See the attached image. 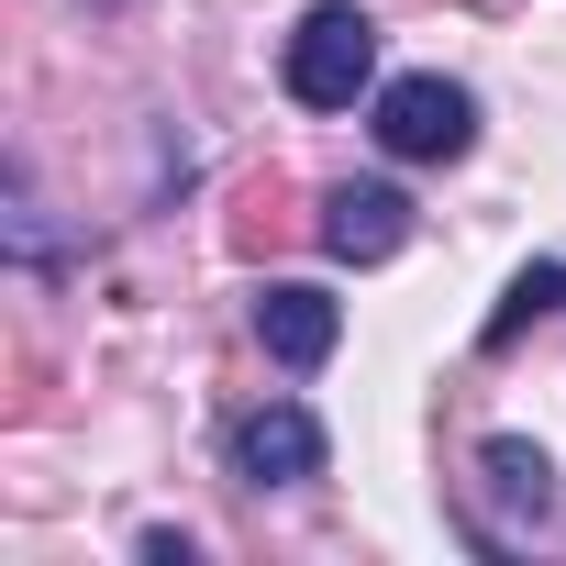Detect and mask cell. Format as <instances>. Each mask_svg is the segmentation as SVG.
Listing matches in <instances>:
<instances>
[{"label":"cell","instance_id":"1","mask_svg":"<svg viewBox=\"0 0 566 566\" xmlns=\"http://www.w3.org/2000/svg\"><path fill=\"white\" fill-rule=\"evenodd\" d=\"M277 78H290L301 112H356V90L378 78V23L356 12V0H312V12L290 23V56H277Z\"/></svg>","mask_w":566,"mask_h":566},{"label":"cell","instance_id":"2","mask_svg":"<svg viewBox=\"0 0 566 566\" xmlns=\"http://www.w3.org/2000/svg\"><path fill=\"white\" fill-rule=\"evenodd\" d=\"M378 145L400 156V167H444V156H467L478 145V101L455 90V78H389L378 90Z\"/></svg>","mask_w":566,"mask_h":566},{"label":"cell","instance_id":"3","mask_svg":"<svg viewBox=\"0 0 566 566\" xmlns=\"http://www.w3.org/2000/svg\"><path fill=\"white\" fill-rule=\"evenodd\" d=\"M323 422L301 411V400H255L244 422H233V478H255V489H312L323 478Z\"/></svg>","mask_w":566,"mask_h":566},{"label":"cell","instance_id":"4","mask_svg":"<svg viewBox=\"0 0 566 566\" xmlns=\"http://www.w3.org/2000/svg\"><path fill=\"white\" fill-rule=\"evenodd\" d=\"M255 345L290 367V378H312V367L345 345V312H334L323 290H301V277H266V290H255Z\"/></svg>","mask_w":566,"mask_h":566},{"label":"cell","instance_id":"5","mask_svg":"<svg viewBox=\"0 0 566 566\" xmlns=\"http://www.w3.org/2000/svg\"><path fill=\"white\" fill-rule=\"evenodd\" d=\"M400 244H411V200H400L389 178H345V189H323V255L378 266V255H400Z\"/></svg>","mask_w":566,"mask_h":566},{"label":"cell","instance_id":"6","mask_svg":"<svg viewBox=\"0 0 566 566\" xmlns=\"http://www.w3.org/2000/svg\"><path fill=\"white\" fill-rule=\"evenodd\" d=\"M478 467H489V489H500V511H511V522H544V511H555V467H544L533 444H511V433H500Z\"/></svg>","mask_w":566,"mask_h":566},{"label":"cell","instance_id":"7","mask_svg":"<svg viewBox=\"0 0 566 566\" xmlns=\"http://www.w3.org/2000/svg\"><path fill=\"white\" fill-rule=\"evenodd\" d=\"M555 301H566V266H522V277H511V301L489 312V345H511V334H522L533 312H555Z\"/></svg>","mask_w":566,"mask_h":566},{"label":"cell","instance_id":"8","mask_svg":"<svg viewBox=\"0 0 566 566\" xmlns=\"http://www.w3.org/2000/svg\"><path fill=\"white\" fill-rule=\"evenodd\" d=\"M90 12H123V0H90Z\"/></svg>","mask_w":566,"mask_h":566}]
</instances>
